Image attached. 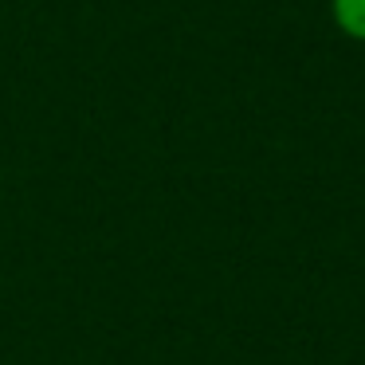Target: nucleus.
Masks as SVG:
<instances>
[{
	"mask_svg": "<svg viewBox=\"0 0 365 365\" xmlns=\"http://www.w3.org/2000/svg\"><path fill=\"white\" fill-rule=\"evenodd\" d=\"M330 20L346 40L365 43V0H330Z\"/></svg>",
	"mask_w": 365,
	"mask_h": 365,
	"instance_id": "1",
	"label": "nucleus"
}]
</instances>
